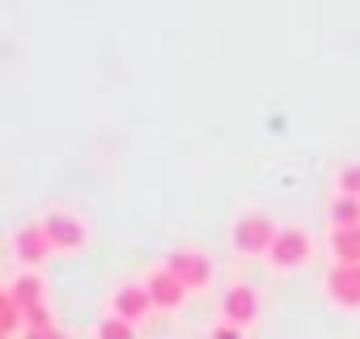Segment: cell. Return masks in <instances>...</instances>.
<instances>
[{"mask_svg": "<svg viewBox=\"0 0 360 339\" xmlns=\"http://www.w3.org/2000/svg\"><path fill=\"white\" fill-rule=\"evenodd\" d=\"M56 246H51V238H47V229H43V221H30V225H22L18 234H13V255L34 271L47 255H51Z\"/></svg>", "mask_w": 360, "mask_h": 339, "instance_id": "cell-7", "label": "cell"}, {"mask_svg": "<svg viewBox=\"0 0 360 339\" xmlns=\"http://www.w3.org/2000/svg\"><path fill=\"white\" fill-rule=\"evenodd\" d=\"M326 297L343 309H360V263H330L326 280H322Z\"/></svg>", "mask_w": 360, "mask_h": 339, "instance_id": "cell-4", "label": "cell"}, {"mask_svg": "<svg viewBox=\"0 0 360 339\" xmlns=\"http://www.w3.org/2000/svg\"><path fill=\"white\" fill-rule=\"evenodd\" d=\"M276 234H280V225L267 212H242L233 221V229H229V246L238 255H267L271 242H276Z\"/></svg>", "mask_w": 360, "mask_h": 339, "instance_id": "cell-1", "label": "cell"}, {"mask_svg": "<svg viewBox=\"0 0 360 339\" xmlns=\"http://www.w3.org/2000/svg\"><path fill=\"white\" fill-rule=\"evenodd\" d=\"M165 267L183 280L187 288H204L208 280H212V263H208V255H200V250H169V259H165Z\"/></svg>", "mask_w": 360, "mask_h": 339, "instance_id": "cell-5", "label": "cell"}, {"mask_svg": "<svg viewBox=\"0 0 360 339\" xmlns=\"http://www.w3.org/2000/svg\"><path fill=\"white\" fill-rule=\"evenodd\" d=\"M148 309H157V305H153V297H148V288H144V284H123V288H115V293H110V314L127 318L131 326H136V322H144V318H148Z\"/></svg>", "mask_w": 360, "mask_h": 339, "instance_id": "cell-8", "label": "cell"}, {"mask_svg": "<svg viewBox=\"0 0 360 339\" xmlns=\"http://www.w3.org/2000/svg\"><path fill=\"white\" fill-rule=\"evenodd\" d=\"M242 331H246V326H233V322H221V326L212 331V339H246Z\"/></svg>", "mask_w": 360, "mask_h": 339, "instance_id": "cell-16", "label": "cell"}, {"mask_svg": "<svg viewBox=\"0 0 360 339\" xmlns=\"http://www.w3.org/2000/svg\"><path fill=\"white\" fill-rule=\"evenodd\" d=\"M43 229H47V238H51V246H56V250H81V246L89 242L85 221H81L77 212H68V208L47 212V217H43Z\"/></svg>", "mask_w": 360, "mask_h": 339, "instance_id": "cell-3", "label": "cell"}, {"mask_svg": "<svg viewBox=\"0 0 360 339\" xmlns=\"http://www.w3.org/2000/svg\"><path fill=\"white\" fill-rule=\"evenodd\" d=\"M144 288H148V297H153V305H157V309H178V305L187 301V293H191L183 280H178V276L165 267V263H161L157 271H148Z\"/></svg>", "mask_w": 360, "mask_h": 339, "instance_id": "cell-6", "label": "cell"}, {"mask_svg": "<svg viewBox=\"0 0 360 339\" xmlns=\"http://www.w3.org/2000/svg\"><path fill=\"white\" fill-rule=\"evenodd\" d=\"M221 314H225V322H233V326H250V322L259 318V297H255V288H250V284H233V288H225V297H221Z\"/></svg>", "mask_w": 360, "mask_h": 339, "instance_id": "cell-9", "label": "cell"}, {"mask_svg": "<svg viewBox=\"0 0 360 339\" xmlns=\"http://www.w3.org/2000/svg\"><path fill=\"white\" fill-rule=\"evenodd\" d=\"M47 288H43V280H39V271H18L9 284H5V297H13L18 305H22V314L30 318L34 309H43L47 305V297H43Z\"/></svg>", "mask_w": 360, "mask_h": 339, "instance_id": "cell-10", "label": "cell"}, {"mask_svg": "<svg viewBox=\"0 0 360 339\" xmlns=\"http://www.w3.org/2000/svg\"><path fill=\"white\" fill-rule=\"evenodd\" d=\"M26 339H64V331L51 322V326H26Z\"/></svg>", "mask_w": 360, "mask_h": 339, "instance_id": "cell-15", "label": "cell"}, {"mask_svg": "<svg viewBox=\"0 0 360 339\" xmlns=\"http://www.w3.org/2000/svg\"><path fill=\"white\" fill-rule=\"evenodd\" d=\"M339 191L360 200V161H347V165L339 170Z\"/></svg>", "mask_w": 360, "mask_h": 339, "instance_id": "cell-14", "label": "cell"}, {"mask_svg": "<svg viewBox=\"0 0 360 339\" xmlns=\"http://www.w3.org/2000/svg\"><path fill=\"white\" fill-rule=\"evenodd\" d=\"M94 335H98V339H136V326H131L127 318H119V314H106Z\"/></svg>", "mask_w": 360, "mask_h": 339, "instance_id": "cell-13", "label": "cell"}, {"mask_svg": "<svg viewBox=\"0 0 360 339\" xmlns=\"http://www.w3.org/2000/svg\"><path fill=\"white\" fill-rule=\"evenodd\" d=\"M326 246L335 263H360V225H330Z\"/></svg>", "mask_w": 360, "mask_h": 339, "instance_id": "cell-11", "label": "cell"}, {"mask_svg": "<svg viewBox=\"0 0 360 339\" xmlns=\"http://www.w3.org/2000/svg\"><path fill=\"white\" fill-rule=\"evenodd\" d=\"M330 225H360V200L356 196H343V191H335V200H330Z\"/></svg>", "mask_w": 360, "mask_h": 339, "instance_id": "cell-12", "label": "cell"}, {"mask_svg": "<svg viewBox=\"0 0 360 339\" xmlns=\"http://www.w3.org/2000/svg\"><path fill=\"white\" fill-rule=\"evenodd\" d=\"M309 255H314L309 234L297 229V225H280V234H276V242H271V250H267V263L280 267V271H292V267H301Z\"/></svg>", "mask_w": 360, "mask_h": 339, "instance_id": "cell-2", "label": "cell"}]
</instances>
